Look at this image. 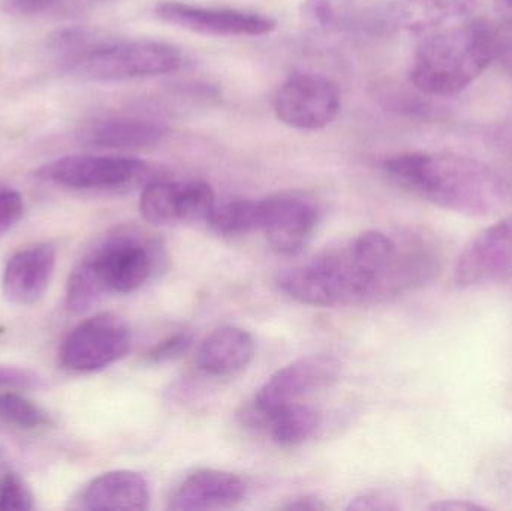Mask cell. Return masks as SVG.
Returning <instances> with one entry per match:
<instances>
[{"mask_svg":"<svg viewBox=\"0 0 512 511\" xmlns=\"http://www.w3.org/2000/svg\"><path fill=\"white\" fill-rule=\"evenodd\" d=\"M382 167L400 188L462 215L489 216L508 201L501 176L468 156L406 152L387 159Z\"/></svg>","mask_w":512,"mask_h":511,"instance_id":"6da1fadb","label":"cell"},{"mask_svg":"<svg viewBox=\"0 0 512 511\" xmlns=\"http://www.w3.org/2000/svg\"><path fill=\"white\" fill-rule=\"evenodd\" d=\"M159 240L132 227H120L96 240L72 270L66 309L86 314L110 294L140 290L165 263Z\"/></svg>","mask_w":512,"mask_h":511,"instance_id":"7a4b0ae2","label":"cell"},{"mask_svg":"<svg viewBox=\"0 0 512 511\" xmlns=\"http://www.w3.org/2000/svg\"><path fill=\"white\" fill-rule=\"evenodd\" d=\"M501 51L496 27L481 18H466L424 39L415 51L409 80L426 95H454L474 83Z\"/></svg>","mask_w":512,"mask_h":511,"instance_id":"3957f363","label":"cell"},{"mask_svg":"<svg viewBox=\"0 0 512 511\" xmlns=\"http://www.w3.org/2000/svg\"><path fill=\"white\" fill-rule=\"evenodd\" d=\"M277 285L291 299L321 308L369 300V278L361 270L351 242L283 270L277 276Z\"/></svg>","mask_w":512,"mask_h":511,"instance_id":"277c9868","label":"cell"},{"mask_svg":"<svg viewBox=\"0 0 512 511\" xmlns=\"http://www.w3.org/2000/svg\"><path fill=\"white\" fill-rule=\"evenodd\" d=\"M179 48L153 39H99L65 72L90 81H128L170 74L182 66Z\"/></svg>","mask_w":512,"mask_h":511,"instance_id":"5b68a950","label":"cell"},{"mask_svg":"<svg viewBox=\"0 0 512 511\" xmlns=\"http://www.w3.org/2000/svg\"><path fill=\"white\" fill-rule=\"evenodd\" d=\"M36 177L72 191L116 192L134 188L149 174L141 159L111 155H68L41 165Z\"/></svg>","mask_w":512,"mask_h":511,"instance_id":"8992f818","label":"cell"},{"mask_svg":"<svg viewBox=\"0 0 512 511\" xmlns=\"http://www.w3.org/2000/svg\"><path fill=\"white\" fill-rule=\"evenodd\" d=\"M132 332L119 315L102 312L81 321L63 339L60 365L72 372H96L128 356Z\"/></svg>","mask_w":512,"mask_h":511,"instance_id":"52a82bcc","label":"cell"},{"mask_svg":"<svg viewBox=\"0 0 512 511\" xmlns=\"http://www.w3.org/2000/svg\"><path fill=\"white\" fill-rule=\"evenodd\" d=\"M342 105L339 86L313 72L289 75L274 96V113L285 125L301 131H316L336 119Z\"/></svg>","mask_w":512,"mask_h":511,"instance_id":"ba28073f","label":"cell"},{"mask_svg":"<svg viewBox=\"0 0 512 511\" xmlns=\"http://www.w3.org/2000/svg\"><path fill=\"white\" fill-rule=\"evenodd\" d=\"M340 365L325 354L301 357L274 372L256 393L245 419L255 426L261 417L276 408L300 402L303 396L336 381Z\"/></svg>","mask_w":512,"mask_h":511,"instance_id":"9c48e42d","label":"cell"},{"mask_svg":"<svg viewBox=\"0 0 512 511\" xmlns=\"http://www.w3.org/2000/svg\"><path fill=\"white\" fill-rule=\"evenodd\" d=\"M477 0H391L373 8L358 20L373 33L435 32L466 20Z\"/></svg>","mask_w":512,"mask_h":511,"instance_id":"30bf717a","label":"cell"},{"mask_svg":"<svg viewBox=\"0 0 512 511\" xmlns=\"http://www.w3.org/2000/svg\"><path fill=\"white\" fill-rule=\"evenodd\" d=\"M159 20L180 29L212 36H264L273 32L277 21L259 12L219 6L164 0L155 6Z\"/></svg>","mask_w":512,"mask_h":511,"instance_id":"8fae6325","label":"cell"},{"mask_svg":"<svg viewBox=\"0 0 512 511\" xmlns=\"http://www.w3.org/2000/svg\"><path fill=\"white\" fill-rule=\"evenodd\" d=\"M216 204L212 186L203 180L147 183L140 197V213L152 225L207 221Z\"/></svg>","mask_w":512,"mask_h":511,"instance_id":"7c38bea8","label":"cell"},{"mask_svg":"<svg viewBox=\"0 0 512 511\" xmlns=\"http://www.w3.org/2000/svg\"><path fill=\"white\" fill-rule=\"evenodd\" d=\"M512 278V215L478 233L460 254L457 287L471 288Z\"/></svg>","mask_w":512,"mask_h":511,"instance_id":"4fadbf2b","label":"cell"},{"mask_svg":"<svg viewBox=\"0 0 512 511\" xmlns=\"http://www.w3.org/2000/svg\"><path fill=\"white\" fill-rule=\"evenodd\" d=\"M318 210L295 197H271L259 201V230L274 251L300 254L318 227Z\"/></svg>","mask_w":512,"mask_h":511,"instance_id":"5bb4252c","label":"cell"},{"mask_svg":"<svg viewBox=\"0 0 512 511\" xmlns=\"http://www.w3.org/2000/svg\"><path fill=\"white\" fill-rule=\"evenodd\" d=\"M54 267L56 249L51 243H33L20 249L3 270V296L12 305H35L47 293Z\"/></svg>","mask_w":512,"mask_h":511,"instance_id":"9a60e30c","label":"cell"},{"mask_svg":"<svg viewBox=\"0 0 512 511\" xmlns=\"http://www.w3.org/2000/svg\"><path fill=\"white\" fill-rule=\"evenodd\" d=\"M149 483L135 471L119 470L90 480L72 501L77 510H147Z\"/></svg>","mask_w":512,"mask_h":511,"instance_id":"2e32d148","label":"cell"},{"mask_svg":"<svg viewBox=\"0 0 512 511\" xmlns=\"http://www.w3.org/2000/svg\"><path fill=\"white\" fill-rule=\"evenodd\" d=\"M246 497V483L236 474L198 470L186 477L170 498L174 511L230 509Z\"/></svg>","mask_w":512,"mask_h":511,"instance_id":"e0dca14e","label":"cell"},{"mask_svg":"<svg viewBox=\"0 0 512 511\" xmlns=\"http://www.w3.org/2000/svg\"><path fill=\"white\" fill-rule=\"evenodd\" d=\"M255 356L251 333L236 326H225L210 333L197 353L201 371L212 377H230L248 368Z\"/></svg>","mask_w":512,"mask_h":511,"instance_id":"ac0fdd59","label":"cell"},{"mask_svg":"<svg viewBox=\"0 0 512 511\" xmlns=\"http://www.w3.org/2000/svg\"><path fill=\"white\" fill-rule=\"evenodd\" d=\"M164 123L141 116H111L92 123L83 140L102 149H146L164 140Z\"/></svg>","mask_w":512,"mask_h":511,"instance_id":"d6986e66","label":"cell"},{"mask_svg":"<svg viewBox=\"0 0 512 511\" xmlns=\"http://www.w3.org/2000/svg\"><path fill=\"white\" fill-rule=\"evenodd\" d=\"M321 425V416L315 408L295 402L276 408L256 422L280 447H297L313 437Z\"/></svg>","mask_w":512,"mask_h":511,"instance_id":"ffe728a7","label":"cell"},{"mask_svg":"<svg viewBox=\"0 0 512 511\" xmlns=\"http://www.w3.org/2000/svg\"><path fill=\"white\" fill-rule=\"evenodd\" d=\"M206 222L219 236H245L259 230V201L228 200L216 203Z\"/></svg>","mask_w":512,"mask_h":511,"instance_id":"44dd1931","label":"cell"},{"mask_svg":"<svg viewBox=\"0 0 512 511\" xmlns=\"http://www.w3.org/2000/svg\"><path fill=\"white\" fill-rule=\"evenodd\" d=\"M0 422L18 429L47 428L50 416L24 396V392L8 390L0 392Z\"/></svg>","mask_w":512,"mask_h":511,"instance_id":"7402d4cb","label":"cell"},{"mask_svg":"<svg viewBox=\"0 0 512 511\" xmlns=\"http://www.w3.org/2000/svg\"><path fill=\"white\" fill-rule=\"evenodd\" d=\"M33 509H35V497L26 480L15 471H6L0 477V511Z\"/></svg>","mask_w":512,"mask_h":511,"instance_id":"603a6c76","label":"cell"},{"mask_svg":"<svg viewBox=\"0 0 512 511\" xmlns=\"http://www.w3.org/2000/svg\"><path fill=\"white\" fill-rule=\"evenodd\" d=\"M304 9L310 21L325 32L342 29L351 20L340 0H307Z\"/></svg>","mask_w":512,"mask_h":511,"instance_id":"cb8c5ba5","label":"cell"},{"mask_svg":"<svg viewBox=\"0 0 512 511\" xmlns=\"http://www.w3.org/2000/svg\"><path fill=\"white\" fill-rule=\"evenodd\" d=\"M194 344V335L189 332L174 333L168 336L164 341L156 344L149 353L146 354L147 362L165 363L182 357Z\"/></svg>","mask_w":512,"mask_h":511,"instance_id":"d4e9b609","label":"cell"},{"mask_svg":"<svg viewBox=\"0 0 512 511\" xmlns=\"http://www.w3.org/2000/svg\"><path fill=\"white\" fill-rule=\"evenodd\" d=\"M42 386H44V380L36 372L17 368V366L0 365V392H8V390L29 392V390L41 389Z\"/></svg>","mask_w":512,"mask_h":511,"instance_id":"484cf974","label":"cell"},{"mask_svg":"<svg viewBox=\"0 0 512 511\" xmlns=\"http://www.w3.org/2000/svg\"><path fill=\"white\" fill-rule=\"evenodd\" d=\"M23 212L24 203L20 192L9 186L0 185V236L18 224Z\"/></svg>","mask_w":512,"mask_h":511,"instance_id":"4316f807","label":"cell"},{"mask_svg":"<svg viewBox=\"0 0 512 511\" xmlns=\"http://www.w3.org/2000/svg\"><path fill=\"white\" fill-rule=\"evenodd\" d=\"M56 0H2L3 11L20 17H33V15L53 12Z\"/></svg>","mask_w":512,"mask_h":511,"instance_id":"83f0119b","label":"cell"},{"mask_svg":"<svg viewBox=\"0 0 512 511\" xmlns=\"http://www.w3.org/2000/svg\"><path fill=\"white\" fill-rule=\"evenodd\" d=\"M397 509L396 504L390 500V498L385 497L382 494H363L360 497L354 498V500L349 503V506L346 507V510H360V511H385V510H394Z\"/></svg>","mask_w":512,"mask_h":511,"instance_id":"f1b7e54d","label":"cell"},{"mask_svg":"<svg viewBox=\"0 0 512 511\" xmlns=\"http://www.w3.org/2000/svg\"><path fill=\"white\" fill-rule=\"evenodd\" d=\"M108 2L113 0H56L53 12L65 15L83 14Z\"/></svg>","mask_w":512,"mask_h":511,"instance_id":"f546056e","label":"cell"},{"mask_svg":"<svg viewBox=\"0 0 512 511\" xmlns=\"http://www.w3.org/2000/svg\"><path fill=\"white\" fill-rule=\"evenodd\" d=\"M495 6L499 17V27L496 29L504 45L505 39H512V0H495Z\"/></svg>","mask_w":512,"mask_h":511,"instance_id":"4dcf8cb0","label":"cell"},{"mask_svg":"<svg viewBox=\"0 0 512 511\" xmlns=\"http://www.w3.org/2000/svg\"><path fill=\"white\" fill-rule=\"evenodd\" d=\"M282 510L288 511H322L327 510L322 501L316 500V498L304 497L297 498V500L291 501L282 507Z\"/></svg>","mask_w":512,"mask_h":511,"instance_id":"1f68e13d","label":"cell"},{"mask_svg":"<svg viewBox=\"0 0 512 511\" xmlns=\"http://www.w3.org/2000/svg\"><path fill=\"white\" fill-rule=\"evenodd\" d=\"M430 509L433 510H447V511H468V510H480L481 507L477 504L463 503V501H444V503L433 504Z\"/></svg>","mask_w":512,"mask_h":511,"instance_id":"d6a6232c","label":"cell"},{"mask_svg":"<svg viewBox=\"0 0 512 511\" xmlns=\"http://www.w3.org/2000/svg\"><path fill=\"white\" fill-rule=\"evenodd\" d=\"M8 464V452H6L5 447H3L2 444H0V477H2L3 474H5L6 471H8Z\"/></svg>","mask_w":512,"mask_h":511,"instance_id":"836d02e7","label":"cell"}]
</instances>
